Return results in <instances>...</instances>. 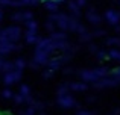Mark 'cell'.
<instances>
[{
    "mask_svg": "<svg viewBox=\"0 0 120 115\" xmlns=\"http://www.w3.org/2000/svg\"><path fill=\"white\" fill-rule=\"evenodd\" d=\"M20 38H21V29L18 26H9L0 30V41H9L17 44Z\"/></svg>",
    "mask_w": 120,
    "mask_h": 115,
    "instance_id": "6da1fadb",
    "label": "cell"
},
{
    "mask_svg": "<svg viewBox=\"0 0 120 115\" xmlns=\"http://www.w3.org/2000/svg\"><path fill=\"white\" fill-rule=\"evenodd\" d=\"M49 21L55 23V26H58V27H59V30H62V32L68 30V15H67V14H62V12L50 14Z\"/></svg>",
    "mask_w": 120,
    "mask_h": 115,
    "instance_id": "7a4b0ae2",
    "label": "cell"
},
{
    "mask_svg": "<svg viewBox=\"0 0 120 115\" xmlns=\"http://www.w3.org/2000/svg\"><path fill=\"white\" fill-rule=\"evenodd\" d=\"M56 101H58V105L62 109H71V108L78 106V101L73 98V95H71L70 92H67V94H58Z\"/></svg>",
    "mask_w": 120,
    "mask_h": 115,
    "instance_id": "3957f363",
    "label": "cell"
},
{
    "mask_svg": "<svg viewBox=\"0 0 120 115\" xmlns=\"http://www.w3.org/2000/svg\"><path fill=\"white\" fill-rule=\"evenodd\" d=\"M35 50H40V52H44L50 56V55L55 52V47H53V39L50 38H40V41L37 42V49Z\"/></svg>",
    "mask_w": 120,
    "mask_h": 115,
    "instance_id": "277c9868",
    "label": "cell"
},
{
    "mask_svg": "<svg viewBox=\"0 0 120 115\" xmlns=\"http://www.w3.org/2000/svg\"><path fill=\"white\" fill-rule=\"evenodd\" d=\"M119 83H120L119 79H116V77H112V76H106V77H103V79H100L99 82L93 83V88H96V89H103V88L117 86Z\"/></svg>",
    "mask_w": 120,
    "mask_h": 115,
    "instance_id": "5b68a950",
    "label": "cell"
},
{
    "mask_svg": "<svg viewBox=\"0 0 120 115\" xmlns=\"http://www.w3.org/2000/svg\"><path fill=\"white\" fill-rule=\"evenodd\" d=\"M78 76L84 82H90V83H96L100 80V77L97 76L96 70H81V71H78Z\"/></svg>",
    "mask_w": 120,
    "mask_h": 115,
    "instance_id": "8992f818",
    "label": "cell"
},
{
    "mask_svg": "<svg viewBox=\"0 0 120 115\" xmlns=\"http://www.w3.org/2000/svg\"><path fill=\"white\" fill-rule=\"evenodd\" d=\"M103 18H105V21L109 24V26H119L120 24V12L116 11V9H108V11L105 12V15H103Z\"/></svg>",
    "mask_w": 120,
    "mask_h": 115,
    "instance_id": "52a82bcc",
    "label": "cell"
},
{
    "mask_svg": "<svg viewBox=\"0 0 120 115\" xmlns=\"http://www.w3.org/2000/svg\"><path fill=\"white\" fill-rule=\"evenodd\" d=\"M21 45L14 44V42H9V41H0V56H5V55H9L12 52H17L20 50Z\"/></svg>",
    "mask_w": 120,
    "mask_h": 115,
    "instance_id": "ba28073f",
    "label": "cell"
},
{
    "mask_svg": "<svg viewBox=\"0 0 120 115\" xmlns=\"http://www.w3.org/2000/svg\"><path fill=\"white\" fill-rule=\"evenodd\" d=\"M85 17H87V20L90 21L91 24H94V26H99V24L102 23V17L96 14V9H94L93 6H91V8H90V9L87 11V14H85Z\"/></svg>",
    "mask_w": 120,
    "mask_h": 115,
    "instance_id": "9c48e42d",
    "label": "cell"
},
{
    "mask_svg": "<svg viewBox=\"0 0 120 115\" xmlns=\"http://www.w3.org/2000/svg\"><path fill=\"white\" fill-rule=\"evenodd\" d=\"M34 61L38 65H47V62L50 61V56L47 53H44V52L35 50V53H34Z\"/></svg>",
    "mask_w": 120,
    "mask_h": 115,
    "instance_id": "30bf717a",
    "label": "cell"
},
{
    "mask_svg": "<svg viewBox=\"0 0 120 115\" xmlns=\"http://www.w3.org/2000/svg\"><path fill=\"white\" fill-rule=\"evenodd\" d=\"M61 67H62L61 58H53V59H50V61L47 62V70H49L50 73H55V71L59 70Z\"/></svg>",
    "mask_w": 120,
    "mask_h": 115,
    "instance_id": "8fae6325",
    "label": "cell"
},
{
    "mask_svg": "<svg viewBox=\"0 0 120 115\" xmlns=\"http://www.w3.org/2000/svg\"><path fill=\"white\" fill-rule=\"evenodd\" d=\"M67 6L70 9V15L75 18H79L81 17V8L75 3V0H67Z\"/></svg>",
    "mask_w": 120,
    "mask_h": 115,
    "instance_id": "7c38bea8",
    "label": "cell"
},
{
    "mask_svg": "<svg viewBox=\"0 0 120 115\" xmlns=\"http://www.w3.org/2000/svg\"><path fill=\"white\" fill-rule=\"evenodd\" d=\"M24 38H26V42H27V44H34V45H37V42L40 41L38 33H37V32H32V30H26Z\"/></svg>",
    "mask_w": 120,
    "mask_h": 115,
    "instance_id": "4fadbf2b",
    "label": "cell"
},
{
    "mask_svg": "<svg viewBox=\"0 0 120 115\" xmlns=\"http://www.w3.org/2000/svg\"><path fill=\"white\" fill-rule=\"evenodd\" d=\"M67 86H68V91H85L88 88V85L84 82H71V83H67Z\"/></svg>",
    "mask_w": 120,
    "mask_h": 115,
    "instance_id": "5bb4252c",
    "label": "cell"
},
{
    "mask_svg": "<svg viewBox=\"0 0 120 115\" xmlns=\"http://www.w3.org/2000/svg\"><path fill=\"white\" fill-rule=\"evenodd\" d=\"M15 82H18V79L15 77V73L14 71H11V73H5V76H3V83L8 86L14 85Z\"/></svg>",
    "mask_w": 120,
    "mask_h": 115,
    "instance_id": "9a60e30c",
    "label": "cell"
},
{
    "mask_svg": "<svg viewBox=\"0 0 120 115\" xmlns=\"http://www.w3.org/2000/svg\"><path fill=\"white\" fill-rule=\"evenodd\" d=\"M50 38L53 41H67V33L62 32V30H55V32L50 33Z\"/></svg>",
    "mask_w": 120,
    "mask_h": 115,
    "instance_id": "2e32d148",
    "label": "cell"
},
{
    "mask_svg": "<svg viewBox=\"0 0 120 115\" xmlns=\"http://www.w3.org/2000/svg\"><path fill=\"white\" fill-rule=\"evenodd\" d=\"M44 6H46V9H47V11H50L52 14L59 12V5H58V3H55L53 0H46V2H44Z\"/></svg>",
    "mask_w": 120,
    "mask_h": 115,
    "instance_id": "e0dca14e",
    "label": "cell"
},
{
    "mask_svg": "<svg viewBox=\"0 0 120 115\" xmlns=\"http://www.w3.org/2000/svg\"><path fill=\"white\" fill-rule=\"evenodd\" d=\"M79 24H81L79 23V18H75V17H71V15H68V30L76 32Z\"/></svg>",
    "mask_w": 120,
    "mask_h": 115,
    "instance_id": "ac0fdd59",
    "label": "cell"
},
{
    "mask_svg": "<svg viewBox=\"0 0 120 115\" xmlns=\"http://www.w3.org/2000/svg\"><path fill=\"white\" fill-rule=\"evenodd\" d=\"M14 70H15L14 62H11V61H3V65H2V68H0V71H3V73H11V71H14Z\"/></svg>",
    "mask_w": 120,
    "mask_h": 115,
    "instance_id": "d6986e66",
    "label": "cell"
},
{
    "mask_svg": "<svg viewBox=\"0 0 120 115\" xmlns=\"http://www.w3.org/2000/svg\"><path fill=\"white\" fill-rule=\"evenodd\" d=\"M109 68H106V67H100V68H96V73H97V76L100 77V79H103V77H106V76H109Z\"/></svg>",
    "mask_w": 120,
    "mask_h": 115,
    "instance_id": "ffe728a7",
    "label": "cell"
},
{
    "mask_svg": "<svg viewBox=\"0 0 120 115\" xmlns=\"http://www.w3.org/2000/svg\"><path fill=\"white\" fill-rule=\"evenodd\" d=\"M24 26H26L27 30H32V32H37V29H38V23H37L35 20H29L24 23Z\"/></svg>",
    "mask_w": 120,
    "mask_h": 115,
    "instance_id": "44dd1931",
    "label": "cell"
},
{
    "mask_svg": "<svg viewBox=\"0 0 120 115\" xmlns=\"http://www.w3.org/2000/svg\"><path fill=\"white\" fill-rule=\"evenodd\" d=\"M14 65H15V70H23V68L26 67V61H24L23 58H17L14 61Z\"/></svg>",
    "mask_w": 120,
    "mask_h": 115,
    "instance_id": "7402d4cb",
    "label": "cell"
},
{
    "mask_svg": "<svg viewBox=\"0 0 120 115\" xmlns=\"http://www.w3.org/2000/svg\"><path fill=\"white\" fill-rule=\"evenodd\" d=\"M108 56H109V59L120 61V50H117V49H111V50L108 52Z\"/></svg>",
    "mask_w": 120,
    "mask_h": 115,
    "instance_id": "603a6c76",
    "label": "cell"
},
{
    "mask_svg": "<svg viewBox=\"0 0 120 115\" xmlns=\"http://www.w3.org/2000/svg\"><path fill=\"white\" fill-rule=\"evenodd\" d=\"M91 39H93V36H91V32H85V33H82V35H79V41L81 42H90Z\"/></svg>",
    "mask_w": 120,
    "mask_h": 115,
    "instance_id": "cb8c5ba5",
    "label": "cell"
},
{
    "mask_svg": "<svg viewBox=\"0 0 120 115\" xmlns=\"http://www.w3.org/2000/svg\"><path fill=\"white\" fill-rule=\"evenodd\" d=\"M20 94L23 95V97H27V95H30V88L27 85H20Z\"/></svg>",
    "mask_w": 120,
    "mask_h": 115,
    "instance_id": "d4e9b609",
    "label": "cell"
},
{
    "mask_svg": "<svg viewBox=\"0 0 120 115\" xmlns=\"http://www.w3.org/2000/svg\"><path fill=\"white\" fill-rule=\"evenodd\" d=\"M96 58L99 59V61H108L109 59V56H108V53H106V52H103V50H99L96 53Z\"/></svg>",
    "mask_w": 120,
    "mask_h": 115,
    "instance_id": "484cf974",
    "label": "cell"
},
{
    "mask_svg": "<svg viewBox=\"0 0 120 115\" xmlns=\"http://www.w3.org/2000/svg\"><path fill=\"white\" fill-rule=\"evenodd\" d=\"M106 45H119V47H120V38H119V36L108 38V39H106Z\"/></svg>",
    "mask_w": 120,
    "mask_h": 115,
    "instance_id": "4316f807",
    "label": "cell"
},
{
    "mask_svg": "<svg viewBox=\"0 0 120 115\" xmlns=\"http://www.w3.org/2000/svg\"><path fill=\"white\" fill-rule=\"evenodd\" d=\"M106 35V30H103V29H97V30H93L91 32V36L93 38H100V36H105Z\"/></svg>",
    "mask_w": 120,
    "mask_h": 115,
    "instance_id": "83f0119b",
    "label": "cell"
},
{
    "mask_svg": "<svg viewBox=\"0 0 120 115\" xmlns=\"http://www.w3.org/2000/svg\"><path fill=\"white\" fill-rule=\"evenodd\" d=\"M109 76H112V77H116V79L120 80V67L111 68V71H109Z\"/></svg>",
    "mask_w": 120,
    "mask_h": 115,
    "instance_id": "f1b7e54d",
    "label": "cell"
},
{
    "mask_svg": "<svg viewBox=\"0 0 120 115\" xmlns=\"http://www.w3.org/2000/svg\"><path fill=\"white\" fill-rule=\"evenodd\" d=\"M11 18L14 21H23V11H17L15 14H12Z\"/></svg>",
    "mask_w": 120,
    "mask_h": 115,
    "instance_id": "f546056e",
    "label": "cell"
},
{
    "mask_svg": "<svg viewBox=\"0 0 120 115\" xmlns=\"http://www.w3.org/2000/svg\"><path fill=\"white\" fill-rule=\"evenodd\" d=\"M29 20H34V14L30 11H24L23 12V23H26Z\"/></svg>",
    "mask_w": 120,
    "mask_h": 115,
    "instance_id": "4dcf8cb0",
    "label": "cell"
},
{
    "mask_svg": "<svg viewBox=\"0 0 120 115\" xmlns=\"http://www.w3.org/2000/svg\"><path fill=\"white\" fill-rule=\"evenodd\" d=\"M44 29H46V30H49L50 33H52V32H55V23H52V21H49V20H47V21H46V24H44Z\"/></svg>",
    "mask_w": 120,
    "mask_h": 115,
    "instance_id": "1f68e13d",
    "label": "cell"
},
{
    "mask_svg": "<svg viewBox=\"0 0 120 115\" xmlns=\"http://www.w3.org/2000/svg\"><path fill=\"white\" fill-rule=\"evenodd\" d=\"M2 97L3 98H12V97H14V92H12L11 89L6 88V89H3V91H2Z\"/></svg>",
    "mask_w": 120,
    "mask_h": 115,
    "instance_id": "d6a6232c",
    "label": "cell"
},
{
    "mask_svg": "<svg viewBox=\"0 0 120 115\" xmlns=\"http://www.w3.org/2000/svg\"><path fill=\"white\" fill-rule=\"evenodd\" d=\"M12 98H14V101H15L17 105H21V103H24V97H23L21 94H14V97H12Z\"/></svg>",
    "mask_w": 120,
    "mask_h": 115,
    "instance_id": "836d02e7",
    "label": "cell"
},
{
    "mask_svg": "<svg viewBox=\"0 0 120 115\" xmlns=\"http://www.w3.org/2000/svg\"><path fill=\"white\" fill-rule=\"evenodd\" d=\"M35 114H37V111H35V108H34V106H29L24 112H21V115H35Z\"/></svg>",
    "mask_w": 120,
    "mask_h": 115,
    "instance_id": "e575fe53",
    "label": "cell"
},
{
    "mask_svg": "<svg viewBox=\"0 0 120 115\" xmlns=\"http://www.w3.org/2000/svg\"><path fill=\"white\" fill-rule=\"evenodd\" d=\"M21 5L23 6H30V5H37V3H40L38 0H20Z\"/></svg>",
    "mask_w": 120,
    "mask_h": 115,
    "instance_id": "d590c367",
    "label": "cell"
},
{
    "mask_svg": "<svg viewBox=\"0 0 120 115\" xmlns=\"http://www.w3.org/2000/svg\"><path fill=\"white\" fill-rule=\"evenodd\" d=\"M32 106L35 108V111H43V109H44V106H46V105H44L43 101H35V103H34Z\"/></svg>",
    "mask_w": 120,
    "mask_h": 115,
    "instance_id": "8d00e7d4",
    "label": "cell"
},
{
    "mask_svg": "<svg viewBox=\"0 0 120 115\" xmlns=\"http://www.w3.org/2000/svg\"><path fill=\"white\" fill-rule=\"evenodd\" d=\"M76 115H96V112H91V111H87V109H79Z\"/></svg>",
    "mask_w": 120,
    "mask_h": 115,
    "instance_id": "74e56055",
    "label": "cell"
},
{
    "mask_svg": "<svg viewBox=\"0 0 120 115\" xmlns=\"http://www.w3.org/2000/svg\"><path fill=\"white\" fill-rule=\"evenodd\" d=\"M88 50H90L91 53H97V52H99V49H97V45H96V44L90 42V44H88Z\"/></svg>",
    "mask_w": 120,
    "mask_h": 115,
    "instance_id": "f35d334b",
    "label": "cell"
},
{
    "mask_svg": "<svg viewBox=\"0 0 120 115\" xmlns=\"http://www.w3.org/2000/svg\"><path fill=\"white\" fill-rule=\"evenodd\" d=\"M24 103H27L29 106H32V105L35 103V100H34L32 95H27V97H24Z\"/></svg>",
    "mask_w": 120,
    "mask_h": 115,
    "instance_id": "ab89813d",
    "label": "cell"
},
{
    "mask_svg": "<svg viewBox=\"0 0 120 115\" xmlns=\"http://www.w3.org/2000/svg\"><path fill=\"white\" fill-rule=\"evenodd\" d=\"M29 67L32 68V70H38V68H40V65H38V64H37V62H35V61L32 59V61L29 62Z\"/></svg>",
    "mask_w": 120,
    "mask_h": 115,
    "instance_id": "60d3db41",
    "label": "cell"
},
{
    "mask_svg": "<svg viewBox=\"0 0 120 115\" xmlns=\"http://www.w3.org/2000/svg\"><path fill=\"white\" fill-rule=\"evenodd\" d=\"M76 32L79 33V35H82V33H85V32H87V29H85V26L79 24V26H78V30H76Z\"/></svg>",
    "mask_w": 120,
    "mask_h": 115,
    "instance_id": "b9f144b4",
    "label": "cell"
},
{
    "mask_svg": "<svg viewBox=\"0 0 120 115\" xmlns=\"http://www.w3.org/2000/svg\"><path fill=\"white\" fill-rule=\"evenodd\" d=\"M75 3H76L79 8H84V6L87 5V0H75Z\"/></svg>",
    "mask_w": 120,
    "mask_h": 115,
    "instance_id": "7bdbcfd3",
    "label": "cell"
},
{
    "mask_svg": "<svg viewBox=\"0 0 120 115\" xmlns=\"http://www.w3.org/2000/svg\"><path fill=\"white\" fill-rule=\"evenodd\" d=\"M52 76H53V73H50L49 70H46V71L43 73V77H44V79H50Z\"/></svg>",
    "mask_w": 120,
    "mask_h": 115,
    "instance_id": "ee69618b",
    "label": "cell"
},
{
    "mask_svg": "<svg viewBox=\"0 0 120 115\" xmlns=\"http://www.w3.org/2000/svg\"><path fill=\"white\" fill-rule=\"evenodd\" d=\"M11 0H0V6H9Z\"/></svg>",
    "mask_w": 120,
    "mask_h": 115,
    "instance_id": "f6af8a7d",
    "label": "cell"
},
{
    "mask_svg": "<svg viewBox=\"0 0 120 115\" xmlns=\"http://www.w3.org/2000/svg\"><path fill=\"white\" fill-rule=\"evenodd\" d=\"M73 73V68H65L64 70V74H71Z\"/></svg>",
    "mask_w": 120,
    "mask_h": 115,
    "instance_id": "bcb514c9",
    "label": "cell"
},
{
    "mask_svg": "<svg viewBox=\"0 0 120 115\" xmlns=\"http://www.w3.org/2000/svg\"><path fill=\"white\" fill-rule=\"evenodd\" d=\"M53 2H55V3H58V5H61V3H65L67 0H53Z\"/></svg>",
    "mask_w": 120,
    "mask_h": 115,
    "instance_id": "7dc6e473",
    "label": "cell"
},
{
    "mask_svg": "<svg viewBox=\"0 0 120 115\" xmlns=\"http://www.w3.org/2000/svg\"><path fill=\"white\" fill-rule=\"evenodd\" d=\"M2 20H3V9L0 8V21H2Z\"/></svg>",
    "mask_w": 120,
    "mask_h": 115,
    "instance_id": "c3c4849f",
    "label": "cell"
},
{
    "mask_svg": "<svg viewBox=\"0 0 120 115\" xmlns=\"http://www.w3.org/2000/svg\"><path fill=\"white\" fill-rule=\"evenodd\" d=\"M3 61H5V59H3L2 56H0V68H2V65H3Z\"/></svg>",
    "mask_w": 120,
    "mask_h": 115,
    "instance_id": "681fc988",
    "label": "cell"
},
{
    "mask_svg": "<svg viewBox=\"0 0 120 115\" xmlns=\"http://www.w3.org/2000/svg\"><path fill=\"white\" fill-rule=\"evenodd\" d=\"M116 32H117V33L120 32V24H119V26H116Z\"/></svg>",
    "mask_w": 120,
    "mask_h": 115,
    "instance_id": "f907efd6",
    "label": "cell"
},
{
    "mask_svg": "<svg viewBox=\"0 0 120 115\" xmlns=\"http://www.w3.org/2000/svg\"><path fill=\"white\" fill-rule=\"evenodd\" d=\"M114 114H116V115H120V109H116V111H114Z\"/></svg>",
    "mask_w": 120,
    "mask_h": 115,
    "instance_id": "816d5d0a",
    "label": "cell"
},
{
    "mask_svg": "<svg viewBox=\"0 0 120 115\" xmlns=\"http://www.w3.org/2000/svg\"><path fill=\"white\" fill-rule=\"evenodd\" d=\"M0 115H8V114H5V112H0Z\"/></svg>",
    "mask_w": 120,
    "mask_h": 115,
    "instance_id": "f5cc1de1",
    "label": "cell"
},
{
    "mask_svg": "<svg viewBox=\"0 0 120 115\" xmlns=\"http://www.w3.org/2000/svg\"><path fill=\"white\" fill-rule=\"evenodd\" d=\"M38 115H47V114H43V112H41V114H38Z\"/></svg>",
    "mask_w": 120,
    "mask_h": 115,
    "instance_id": "db71d44e",
    "label": "cell"
},
{
    "mask_svg": "<svg viewBox=\"0 0 120 115\" xmlns=\"http://www.w3.org/2000/svg\"><path fill=\"white\" fill-rule=\"evenodd\" d=\"M0 30H2V29H0Z\"/></svg>",
    "mask_w": 120,
    "mask_h": 115,
    "instance_id": "11a10c76",
    "label": "cell"
},
{
    "mask_svg": "<svg viewBox=\"0 0 120 115\" xmlns=\"http://www.w3.org/2000/svg\"><path fill=\"white\" fill-rule=\"evenodd\" d=\"M119 2H120V0H119Z\"/></svg>",
    "mask_w": 120,
    "mask_h": 115,
    "instance_id": "9f6ffc18",
    "label": "cell"
}]
</instances>
